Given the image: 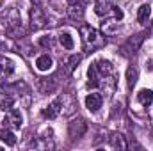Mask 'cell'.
Returning <instances> with one entry per match:
<instances>
[{
  "mask_svg": "<svg viewBox=\"0 0 153 151\" xmlns=\"http://www.w3.org/2000/svg\"><path fill=\"white\" fill-rule=\"evenodd\" d=\"M61 105H62V101H61V98L59 100H55V101H52L45 110H43V115L45 117H48V119H55L59 112H61Z\"/></svg>",
  "mask_w": 153,
  "mask_h": 151,
  "instance_id": "6",
  "label": "cell"
},
{
  "mask_svg": "<svg viewBox=\"0 0 153 151\" xmlns=\"http://www.w3.org/2000/svg\"><path fill=\"white\" fill-rule=\"evenodd\" d=\"M150 16H152V7L148 5V4H144V5H141L139 7V11H137V20H139V23H148V20H150Z\"/></svg>",
  "mask_w": 153,
  "mask_h": 151,
  "instance_id": "11",
  "label": "cell"
},
{
  "mask_svg": "<svg viewBox=\"0 0 153 151\" xmlns=\"http://www.w3.org/2000/svg\"><path fill=\"white\" fill-rule=\"evenodd\" d=\"M39 43H41V46H45V48H46V46H52V44H53V43H52V38H50V36H43Z\"/></svg>",
  "mask_w": 153,
  "mask_h": 151,
  "instance_id": "20",
  "label": "cell"
},
{
  "mask_svg": "<svg viewBox=\"0 0 153 151\" xmlns=\"http://www.w3.org/2000/svg\"><path fill=\"white\" fill-rule=\"evenodd\" d=\"M45 23H46L45 13L39 7H32V11H30V27H32V30H39L41 27H45Z\"/></svg>",
  "mask_w": 153,
  "mask_h": 151,
  "instance_id": "3",
  "label": "cell"
},
{
  "mask_svg": "<svg viewBox=\"0 0 153 151\" xmlns=\"http://www.w3.org/2000/svg\"><path fill=\"white\" fill-rule=\"evenodd\" d=\"M141 43H143V36H135V38H132L126 44H125V46H123V52H126L128 48H130V52H134V50H137V48H139V44H141ZM130 52H128V53H130Z\"/></svg>",
  "mask_w": 153,
  "mask_h": 151,
  "instance_id": "15",
  "label": "cell"
},
{
  "mask_svg": "<svg viewBox=\"0 0 153 151\" xmlns=\"http://www.w3.org/2000/svg\"><path fill=\"white\" fill-rule=\"evenodd\" d=\"M85 130H87V124L84 123V119H73L71 123H70V126H68V133H70V137L71 139H80L84 133H85Z\"/></svg>",
  "mask_w": 153,
  "mask_h": 151,
  "instance_id": "2",
  "label": "cell"
},
{
  "mask_svg": "<svg viewBox=\"0 0 153 151\" xmlns=\"http://www.w3.org/2000/svg\"><path fill=\"white\" fill-rule=\"evenodd\" d=\"M22 121H23V119H22V114L18 112V110H13V109H11L9 114H7V117L4 119V124H7V126H11V128L16 130V128L22 126Z\"/></svg>",
  "mask_w": 153,
  "mask_h": 151,
  "instance_id": "5",
  "label": "cell"
},
{
  "mask_svg": "<svg viewBox=\"0 0 153 151\" xmlns=\"http://www.w3.org/2000/svg\"><path fill=\"white\" fill-rule=\"evenodd\" d=\"M0 141H4L7 146H14V144H16V137H14V133L9 132V130H0Z\"/></svg>",
  "mask_w": 153,
  "mask_h": 151,
  "instance_id": "13",
  "label": "cell"
},
{
  "mask_svg": "<svg viewBox=\"0 0 153 151\" xmlns=\"http://www.w3.org/2000/svg\"><path fill=\"white\" fill-rule=\"evenodd\" d=\"M59 41H61V44H62L66 50H73V46H75L71 34H68V32H62V34L59 36Z\"/></svg>",
  "mask_w": 153,
  "mask_h": 151,
  "instance_id": "14",
  "label": "cell"
},
{
  "mask_svg": "<svg viewBox=\"0 0 153 151\" xmlns=\"http://www.w3.org/2000/svg\"><path fill=\"white\" fill-rule=\"evenodd\" d=\"M114 18L119 21V20H123V11L121 9H117V7H114Z\"/></svg>",
  "mask_w": 153,
  "mask_h": 151,
  "instance_id": "21",
  "label": "cell"
},
{
  "mask_svg": "<svg viewBox=\"0 0 153 151\" xmlns=\"http://www.w3.org/2000/svg\"><path fill=\"white\" fill-rule=\"evenodd\" d=\"M52 64H53V62H52V57L46 55V53H45V55H39L38 61H36V68H38L39 71H48V70L52 68Z\"/></svg>",
  "mask_w": 153,
  "mask_h": 151,
  "instance_id": "10",
  "label": "cell"
},
{
  "mask_svg": "<svg viewBox=\"0 0 153 151\" xmlns=\"http://www.w3.org/2000/svg\"><path fill=\"white\" fill-rule=\"evenodd\" d=\"M135 82H137V71L134 68H128L126 70V85H128V89H134Z\"/></svg>",
  "mask_w": 153,
  "mask_h": 151,
  "instance_id": "16",
  "label": "cell"
},
{
  "mask_svg": "<svg viewBox=\"0 0 153 151\" xmlns=\"http://www.w3.org/2000/svg\"><path fill=\"white\" fill-rule=\"evenodd\" d=\"M80 61H82V55H71V57H70V62H68V68H70V70H73Z\"/></svg>",
  "mask_w": 153,
  "mask_h": 151,
  "instance_id": "19",
  "label": "cell"
},
{
  "mask_svg": "<svg viewBox=\"0 0 153 151\" xmlns=\"http://www.w3.org/2000/svg\"><path fill=\"white\" fill-rule=\"evenodd\" d=\"M13 71H14V62H13L9 57H4V55H0V75L9 76Z\"/></svg>",
  "mask_w": 153,
  "mask_h": 151,
  "instance_id": "8",
  "label": "cell"
},
{
  "mask_svg": "<svg viewBox=\"0 0 153 151\" xmlns=\"http://www.w3.org/2000/svg\"><path fill=\"white\" fill-rule=\"evenodd\" d=\"M80 2H82V0H68L70 5H76V4H80Z\"/></svg>",
  "mask_w": 153,
  "mask_h": 151,
  "instance_id": "22",
  "label": "cell"
},
{
  "mask_svg": "<svg viewBox=\"0 0 153 151\" xmlns=\"http://www.w3.org/2000/svg\"><path fill=\"white\" fill-rule=\"evenodd\" d=\"M111 144H112V148H116V150H126L128 148V144H126V141H125V137L121 133H114L111 137Z\"/></svg>",
  "mask_w": 153,
  "mask_h": 151,
  "instance_id": "12",
  "label": "cell"
},
{
  "mask_svg": "<svg viewBox=\"0 0 153 151\" xmlns=\"http://www.w3.org/2000/svg\"><path fill=\"white\" fill-rule=\"evenodd\" d=\"M82 16H84L82 7H75V5H73V9H70V18H71V20H80Z\"/></svg>",
  "mask_w": 153,
  "mask_h": 151,
  "instance_id": "17",
  "label": "cell"
},
{
  "mask_svg": "<svg viewBox=\"0 0 153 151\" xmlns=\"http://www.w3.org/2000/svg\"><path fill=\"white\" fill-rule=\"evenodd\" d=\"M102 103H103V98H102V94H98V93L87 94V98H85V107H87L91 112H96L98 109H102Z\"/></svg>",
  "mask_w": 153,
  "mask_h": 151,
  "instance_id": "4",
  "label": "cell"
},
{
  "mask_svg": "<svg viewBox=\"0 0 153 151\" xmlns=\"http://www.w3.org/2000/svg\"><path fill=\"white\" fill-rule=\"evenodd\" d=\"M112 11H114V7H112L107 0H98V2L94 4V13H96L98 16H109Z\"/></svg>",
  "mask_w": 153,
  "mask_h": 151,
  "instance_id": "7",
  "label": "cell"
},
{
  "mask_svg": "<svg viewBox=\"0 0 153 151\" xmlns=\"http://www.w3.org/2000/svg\"><path fill=\"white\" fill-rule=\"evenodd\" d=\"M80 36H82V43H84V50L85 52H94L102 46H105V39L100 36L98 30H94L89 25H82L80 27Z\"/></svg>",
  "mask_w": 153,
  "mask_h": 151,
  "instance_id": "1",
  "label": "cell"
},
{
  "mask_svg": "<svg viewBox=\"0 0 153 151\" xmlns=\"http://www.w3.org/2000/svg\"><path fill=\"white\" fill-rule=\"evenodd\" d=\"M137 100H139V103H141L143 107H150V105L153 103V91H150V89H143V91H139Z\"/></svg>",
  "mask_w": 153,
  "mask_h": 151,
  "instance_id": "9",
  "label": "cell"
},
{
  "mask_svg": "<svg viewBox=\"0 0 153 151\" xmlns=\"http://www.w3.org/2000/svg\"><path fill=\"white\" fill-rule=\"evenodd\" d=\"M11 107H13V100H11V98H7V100H2V103H0V109H2L4 112H9V110H11Z\"/></svg>",
  "mask_w": 153,
  "mask_h": 151,
  "instance_id": "18",
  "label": "cell"
}]
</instances>
